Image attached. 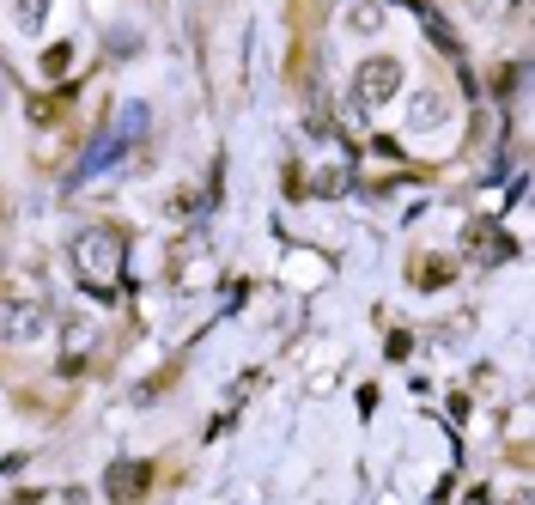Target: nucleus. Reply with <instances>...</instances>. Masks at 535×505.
I'll list each match as a JSON object with an SVG mask.
<instances>
[{
    "instance_id": "1",
    "label": "nucleus",
    "mask_w": 535,
    "mask_h": 505,
    "mask_svg": "<svg viewBox=\"0 0 535 505\" xmlns=\"http://www.w3.org/2000/svg\"><path fill=\"white\" fill-rule=\"evenodd\" d=\"M73 274H80L92 293H116V280H122V262H128V244L116 226H86L80 238H73Z\"/></svg>"
},
{
    "instance_id": "2",
    "label": "nucleus",
    "mask_w": 535,
    "mask_h": 505,
    "mask_svg": "<svg viewBox=\"0 0 535 505\" xmlns=\"http://www.w3.org/2000/svg\"><path fill=\"white\" fill-rule=\"evenodd\" d=\"M396 92H402V61H396V55L359 61V80H353V98H359V104H390Z\"/></svg>"
},
{
    "instance_id": "3",
    "label": "nucleus",
    "mask_w": 535,
    "mask_h": 505,
    "mask_svg": "<svg viewBox=\"0 0 535 505\" xmlns=\"http://www.w3.org/2000/svg\"><path fill=\"white\" fill-rule=\"evenodd\" d=\"M43 329H49V311L37 299H19V293L0 299V341H37Z\"/></svg>"
},
{
    "instance_id": "4",
    "label": "nucleus",
    "mask_w": 535,
    "mask_h": 505,
    "mask_svg": "<svg viewBox=\"0 0 535 505\" xmlns=\"http://www.w3.org/2000/svg\"><path fill=\"white\" fill-rule=\"evenodd\" d=\"M146 487H152V463H146V457H122V463H110V475H104V499H110V505H140Z\"/></svg>"
},
{
    "instance_id": "5",
    "label": "nucleus",
    "mask_w": 535,
    "mask_h": 505,
    "mask_svg": "<svg viewBox=\"0 0 535 505\" xmlns=\"http://www.w3.org/2000/svg\"><path fill=\"white\" fill-rule=\"evenodd\" d=\"M511 256H517V244H511L493 220H475V226H469V262H487V268H493V262H511Z\"/></svg>"
},
{
    "instance_id": "6",
    "label": "nucleus",
    "mask_w": 535,
    "mask_h": 505,
    "mask_svg": "<svg viewBox=\"0 0 535 505\" xmlns=\"http://www.w3.org/2000/svg\"><path fill=\"white\" fill-rule=\"evenodd\" d=\"M408 280L420 286V293H438V286H450V280H456V262H444V256H414Z\"/></svg>"
},
{
    "instance_id": "7",
    "label": "nucleus",
    "mask_w": 535,
    "mask_h": 505,
    "mask_svg": "<svg viewBox=\"0 0 535 505\" xmlns=\"http://www.w3.org/2000/svg\"><path fill=\"white\" fill-rule=\"evenodd\" d=\"M347 25H353V37H377L384 31V7H377V0H359V7L347 13Z\"/></svg>"
},
{
    "instance_id": "8",
    "label": "nucleus",
    "mask_w": 535,
    "mask_h": 505,
    "mask_svg": "<svg viewBox=\"0 0 535 505\" xmlns=\"http://www.w3.org/2000/svg\"><path fill=\"white\" fill-rule=\"evenodd\" d=\"M49 7H55V0H13V25H19V31H43Z\"/></svg>"
},
{
    "instance_id": "9",
    "label": "nucleus",
    "mask_w": 535,
    "mask_h": 505,
    "mask_svg": "<svg viewBox=\"0 0 535 505\" xmlns=\"http://www.w3.org/2000/svg\"><path fill=\"white\" fill-rule=\"evenodd\" d=\"M37 67H43V80H61V74H67V67H73V43H49Z\"/></svg>"
},
{
    "instance_id": "10",
    "label": "nucleus",
    "mask_w": 535,
    "mask_h": 505,
    "mask_svg": "<svg viewBox=\"0 0 535 505\" xmlns=\"http://www.w3.org/2000/svg\"><path fill=\"white\" fill-rule=\"evenodd\" d=\"M61 116H67V98H31V122L37 128H55Z\"/></svg>"
},
{
    "instance_id": "11",
    "label": "nucleus",
    "mask_w": 535,
    "mask_h": 505,
    "mask_svg": "<svg viewBox=\"0 0 535 505\" xmlns=\"http://www.w3.org/2000/svg\"><path fill=\"white\" fill-rule=\"evenodd\" d=\"M432 122H438V98H432V92H426V98H420V104H414V128H432Z\"/></svg>"
},
{
    "instance_id": "12",
    "label": "nucleus",
    "mask_w": 535,
    "mask_h": 505,
    "mask_svg": "<svg viewBox=\"0 0 535 505\" xmlns=\"http://www.w3.org/2000/svg\"><path fill=\"white\" fill-rule=\"evenodd\" d=\"M408 347H414V335H402V329L384 341V353H390V359H408Z\"/></svg>"
},
{
    "instance_id": "13",
    "label": "nucleus",
    "mask_w": 535,
    "mask_h": 505,
    "mask_svg": "<svg viewBox=\"0 0 535 505\" xmlns=\"http://www.w3.org/2000/svg\"><path fill=\"white\" fill-rule=\"evenodd\" d=\"M0 213H7V195H0Z\"/></svg>"
},
{
    "instance_id": "14",
    "label": "nucleus",
    "mask_w": 535,
    "mask_h": 505,
    "mask_svg": "<svg viewBox=\"0 0 535 505\" xmlns=\"http://www.w3.org/2000/svg\"><path fill=\"white\" fill-rule=\"evenodd\" d=\"M511 505H529V499H511Z\"/></svg>"
},
{
    "instance_id": "15",
    "label": "nucleus",
    "mask_w": 535,
    "mask_h": 505,
    "mask_svg": "<svg viewBox=\"0 0 535 505\" xmlns=\"http://www.w3.org/2000/svg\"><path fill=\"white\" fill-rule=\"evenodd\" d=\"M0 262H7V256H0Z\"/></svg>"
}]
</instances>
